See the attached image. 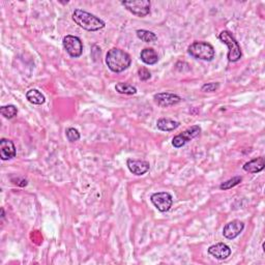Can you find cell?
Wrapping results in <instances>:
<instances>
[{
	"mask_svg": "<svg viewBox=\"0 0 265 265\" xmlns=\"http://www.w3.org/2000/svg\"><path fill=\"white\" fill-rule=\"evenodd\" d=\"M66 135L70 142H76L80 139V133L78 130L75 129V127H69L66 132Z\"/></svg>",
	"mask_w": 265,
	"mask_h": 265,
	"instance_id": "obj_22",
	"label": "cell"
},
{
	"mask_svg": "<svg viewBox=\"0 0 265 265\" xmlns=\"http://www.w3.org/2000/svg\"><path fill=\"white\" fill-rule=\"evenodd\" d=\"M0 113H1L2 116L7 118V120H12V118L17 116L18 109L14 105L2 106L1 108H0Z\"/></svg>",
	"mask_w": 265,
	"mask_h": 265,
	"instance_id": "obj_20",
	"label": "cell"
},
{
	"mask_svg": "<svg viewBox=\"0 0 265 265\" xmlns=\"http://www.w3.org/2000/svg\"><path fill=\"white\" fill-rule=\"evenodd\" d=\"M188 52L192 57L204 61H212L216 56L215 48L207 42H194L190 45Z\"/></svg>",
	"mask_w": 265,
	"mask_h": 265,
	"instance_id": "obj_3",
	"label": "cell"
},
{
	"mask_svg": "<svg viewBox=\"0 0 265 265\" xmlns=\"http://www.w3.org/2000/svg\"><path fill=\"white\" fill-rule=\"evenodd\" d=\"M63 48L69 53V55L72 58H78L83 53V43L75 35H66L62 40Z\"/></svg>",
	"mask_w": 265,
	"mask_h": 265,
	"instance_id": "obj_5",
	"label": "cell"
},
{
	"mask_svg": "<svg viewBox=\"0 0 265 265\" xmlns=\"http://www.w3.org/2000/svg\"><path fill=\"white\" fill-rule=\"evenodd\" d=\"M115 89L117 93H120L121 95H127V96H133L137 94V88L133 85H130L127 83H117L115 86Z\"/></svg>",
	"mask_w": 265,
	"mask_h": 265,
	"instance_id": "obj_19",
	"label": "cell"
},
{
	"mask_svg": "<svg viewBox=\"0 0 265 265\" xmlns=\"http://www.w3.org/2000/svg\"><path fill=\"white\" fill-rule=\"evenodd\" d=\"M208 253L218 260H226L228 257H230L231 249L230 246L227 245L226 243L218 242L210 245L208 248Z\"/></svg>",
	"mask_w": 265,
	"mask_h": 265,
	"instance_id": "obj_12",
	"label": "cell"
},
{
	"mask_svg": "<svg viewBox=\"0 0 265 265\" xmlns=\"http://www.w3.org/2000/svg\"><path fill=\"white\" fill-rule=\"evenodd\" d=\"M141 60L147 66H153L159 61V55L152 48H145L140 53Z\"/></svg>",
	"mask_w": 265,
	"mask_h": 265,
	"instance_id": "obj_16",
	"label": "cell"
},
{
	"mask_svg": "<svg viewBox=\"0 0 265 265\" xmlns=\"http://www.w3.org/2000/svg\"><path fill=\"white\" fill-rule=\"evenodd\" d=\"M150 200L152 204L157 207L161 213H167L173 204V198L167 192H159L151 195Z\"/></svg>",
	"mask_w": 265,
	"mask_h": 265,
	"instance_id": "obj_8",
	"label": "cell"
},
{
	"mask_svg": "<svg viewBox=\"0 0 265 265\" xmlns=\"http://www.w3.org/2000/svg\"><path fill=\"white\" fill-rule=\"evenodd\" d=\"M121 4L133 15L143 18L150 13V1L148 0H136V1H122Z\"/></svg>",
	"mask_w": 265,
	"mask_h": 265,
	"instance_id": "obj_6",
	"label": "cell"
},
{
	"mask_svg": "<svg viewBox=\"0 0 265 265\" xmlns=\"http://www.w3.org/2000/svg\"><path fill=\"white\" fill-rule=\"evenodd\" d=\"M179 125H180L179 121L173 120L171 118L167 117H162L157 121L158 129L163 132H172L176 130Z\"/></svg>",
	"mask_w": 265,
	"mask_h": 265,
	"instance_id": "obj_15",
	"label": "cell"
},
{
	"mask_svg": "<svg viewBox=\"0 0 265 265\" xmlns=\"http://www.w3.org/2000/svg\"><path fill=\"white\" fill-rule=\"evenodd\" d=\"M4 209L3 208H1V217H4Z\"/></svg>",
	"mask_w": 265,
	"mask_h": 265,
	"instance_id": "obj_25",
	"label": "cell"
},
{
	"mask_svg": "<svg viewBox=\"0 0 265 265\" xmlns=\"http://www.w3.org/2000/svg\"><path fill=\"white\" fill-rule=\"evenodd\" d=\"M138 75H139V78L142 80V81H147L151 78V74L150 72L145 69V68H141L138 70Z\"/></svg>",
	"mask_w": 265,
	"mask_h": 265,
	"instance_id": "obj_24",
	"label": "cell"
},
{
	"mask_svg": "<svg viewBox=\"0 0 265 265\" xmlns=\"http://www.w3.org/2000/svg\"><path fill=\"white\" fill-rule=\"evenodd\" d=\"M106 63L109 70H111L113 72H121L130 68L132 58L127 52L113 48L107 52Z\"/></svg>",
	"mask_w": 265,
	"mask_h": 265,
	"instance_id": "obj_1",
	"label": "cell"
},
{
	"mask_svg": "<svg viewBox=\"0 0 265 265\" xmlns=\"http://www.w3.org/2000/svg\"><path fill=\"white\" fill-rule=\"evenodd\" d=\"M153 98L155 100V103L164 108L174 106L181 102V97L175 94H171V93L157 94V95H154Z\"/></svg>",
	"mask_w": 265,
	"mask_h": 265,
	"instance_id": "obj_9",
	"label": "cell"
},
{
	"mask_svg": "<svg viewBox=\"0 0 265 265\" xmlns=\"http://www.w3.org/2000/svg\"><path fill=\"white\" fill-rule=\"evenodd\" d=\"M72 20L74 22L80 26L81 28H83L87 31H97L103 29L105 27V22L99 19L98 17L90 14L86 11L80 10V8H77V10L74 11L72 13Z\"/></svg>",
	"mask_w": 265,
	"mask_h": 265,
	"instance_id": "obj_2",
	"label": "cell"
},
{
	"mask_svg": "<svg viewBox=\"0 0 265 265\" xmlns=\"http://www.w3.org/2000/svg\"><path fill=\"white\" fill-rule=\"evenodd\" d=\"M201 127L199 125H193L189 127L188 130L182 132L179 135H176L174 138L172 139V145L175 148H180L182 146H185L188 142L193 140L196 137H198L201 134Z\"/></svg>",
	"mask_w": 265,
	"mask_h": 265,
	"instance_id": "obj_7",
	"label": "cell"
},
{
	"mask_svg": "<svg viewBox=\"0 0 265 265\" xmlns=\"http://www.w3.org/2000/svg\"><path fill=\"white\" fill-rule=\"evenodd\" d=\"M126 165L133 174L137 176L144 175L145 173L148 172L150 169V164L147 161H142V160L129 159L126 161Z\"/></svg>",
	"mask_w": 265,
	"mask_h": 265,
	"instance_id": "obj_10",
	"label": "cell"
},
{
	"mask_svg": "<svg viewBox=\"0 0 265 265\" xmlns=\"http://www.w3.org/2000/svg\"><path fill=\"white\" fill-rule=\"evenodd\" d=\"M218 39H220L222 43L228 46V49H229V51H228V55H227L228 60H229L230 62H236L241 58L242 54H241V46L239 42L235 40L233 34L230 31L223 30L220 34H218Z\"/></svg>",
	"mask_w": 265,
	"mask_h": 265,
	"instance_id": "obj_4",
	"label": "cell"
},
{
	"mask_svg": "<svg viewBox=\"0 0 265 265\" xmlns=\"http://www.w3.org/2000/svg\"><path fill=\"white\" fill-rule=\"evenodd\" d=\"M16 146L12 140L2 138L0 140V158L2 161L12 160L16 157Z\"/></svg>",
	"mask_w": 265,
	"mask_h": 265,
	"instance_id": "obj_13",
	"label": "cell"
},
{
	"mask_svg": "<svg viewBox=\"0 0 265 265\" xmlns=\"http://www.w3.org/2000/svg\"><path fill=\"white\" fill-rule=\"evenodd\" d=\"M218 88H220V83L217 82H213V83H206L202 87H201V90L204 91V93H215Z\"/></svg>",
	"mask_w": 265,
	"mask_h": 265,
	"instance_id": "obj_23",
	"label": "cell"
},
{
	"mask_svg": "<svg viewBox=\"0 0 265 265\" xmlns=\"http://www.w3.org/2000/svg\"><path fill=\"white\" fill-rule=\"evenodd\" d=\"M137 36L144 42V43H153L155 41H158V35L155 34L152 31L146 30V29H139L137 30Z\"/></svg>",
	"mask_w": 265,
	"mask_h": 265,
	"instance_id": "obj_18",
	"label": "cell"
},
{
	"mask_svg": "<svg viewBox=\"0 0 265 265\" xmlns=\"http://www.w3.org/2000/svg\"><path fill=\"white\" fill-rule=\"evenodd\" d=\"M242 181V177L241 176H235L233 178H230L229 180H227L225 182H223V184H221L220 186V189L223 190V191H227V190H230L236 186H239L241 182Z\"/></svg>",
	"mask_w": 265,
	"mask_h": 265,
	"instance_id": "obj_21",
	"label": "cell"
},
{
	"mask_svg": "<svg viewBox=\"0 0 265 265\" xmlns=\"http://www.w3.org/2000/svg\"><path fill=\"white\" fill-rule=\"evenodd\" d=\"M265 166V161L263 157H259L257 159H254L250 162H246L243 165V170L245 172L252 173V174H256V173H259L264 169Z\"/></svg>",
	"mask_w": 265,
	"mask_h": 265,
	"instance_id": "obj_14",
	"label": "cell"
},
{
	"mask_svg": "<svg viewBox=\"0 0 265 265\" xmlns=\"http://www.w3.org/2000/svg\"><path fill=\"white\" fill-rule=\"evenodd\" d=\"M244 229V224L239 220H234L225 225L223 229V235L227 240H234Z\"/></svg>",
	"mask_w": 265,
	"mask_h": 265,
	"instance_id": "obj_11",
	"label": "cell"
},
{
	"mask_svg": "<svg viewBox=\"0 0 265 265\" xmlns=\"http://www.w3.org/2000/svg\"><path fill=\"white\" fill-rule=\"evenodd\" d=\"M26 98L33 105H43L46 102L45 96L38 89H30L27 91Z\"/></svg>",
	"mask_w": 265,
	"mask_h": 265,
	"instance_id": "obj_17",
	"label": "cell"
}]
</instances>
